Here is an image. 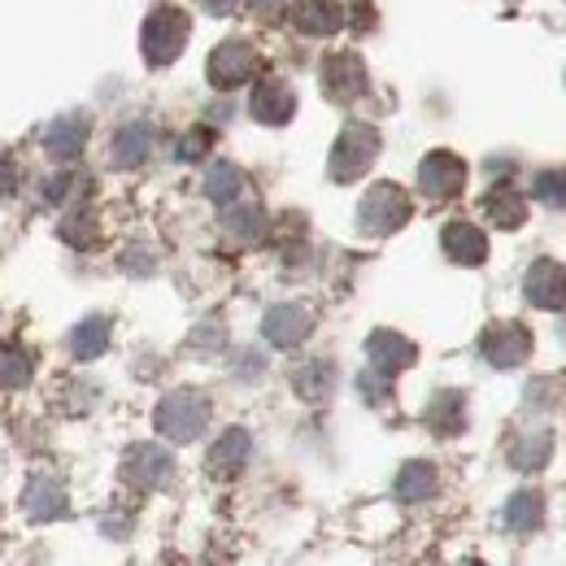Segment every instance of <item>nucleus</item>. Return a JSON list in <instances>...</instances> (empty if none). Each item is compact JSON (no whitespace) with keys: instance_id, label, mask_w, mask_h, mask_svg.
<instances>
[{"instance_id":"f257e3e1","label":"nucleus","mask_w":566,"mask_h":566,"mask_svg":"<svg viewBox=\"0 0 566 566\" xmlns=\"http://www.w3.org/2000/svg\"><path fill=\"white\" fill-rule=\"evenodd\" d=\"M184 40H188V18L179 9H157L148 18V27H144V53H148L153 66L175 62L179 49H184Z\"/></svg>"},{"instance_id":"f03ea898","label":"nucleus","mask_w":566,"mask_h":566,"mask_svg":"<svg viewBox=\"0 0 566 566\" xmlns=\"http://www.w3.org/2000/svg\"><path fill=\"white\" fill-rule=\"evenodd\" d=\"M210 419V406L201 397H170L161 410H157V427L175 440H192Z\"/></svg>"},{"instance_id":"7ed1b4c3","label":"nucleus","mask_w":566,"mask_h":566,"mask_svg":"<svg viewBox=\"0 0 566 566\" xmlns=\"http://www.w3.org/2000/svg\"><path fill=\"white\" fill-rule=\"evenodd\" d=\"M406 197H401V188H392V184H379L366 201H361V227H370V231H392V227H401L406 222Z\"/></svg>"},{"instance_id":"20e7f679","label":"nucleus","mask_w":566,"mask_h":566,"mask_svg":"<svg viewBox=\"0 0 566 566\" xmlns=\"http://www.w3.org/2000/svg\"><path fill=\"white\" fill-rule=\"evenodd\" d=\"M370 153H375V132L366 127H349L340 144H336V161H332V175L336 179H354L361 166H370Z\"/></svg>"},{"instance_id":"39448f33","label":"nucleus","mask_w":566,"mask_h":566,"mask_svg":"<svg viewBox=\"0 0 566 566\" xmlns=\"http://www.w3.org/2000/svg\"><path fill=\"white\" fill-rule=\"evenodd\" d=\"M462 179H467V170H462V161H453L449 153H431L423 161V170H419V184H423L427 197H453L458 188H462Z\"/></svg>"},{"instance_id":"423d86ee","label":"nucleus","mask_w":566,"mask_h":566,"mask_svg":"<svg viewBox=\"0 0 566 566\" xmlns=\"http://www.w3.org/2000/svg\"><path fill=\"white\" fill-rule=\"evenodd\" d=\"M253 66H258V57H253L249 44H222L210 62V78L218 83V87H235L240 78L253 74Z\"/></svg>"},{"instance_id":"0eeeda50","label":"nucleus","mask_w":566,"mask_h":566,"mask_svg":"<svg viewBox=\"0 0 566 566\" xmlns=\"http://www.w3.org/2000/svg\"><path fill=\"white\" fill-rule=\"evenodd\" d=\"M444 249H449L462 266H475V262L484 258V235H480L471 222H453V227L444 231Z\"/></svg>"},{"instance_id":"6e6552de","label":"nucleus","mask_w":566,"mask_h":566,"mask_svg":"<svg viewBox=\"0 0 566 566\" xmlns=\"http://www.w3.org/2000/svg\"><path fill=\"white\" fill-rule=\"evenodd\" d=\"M527 292H532V301H536V305H563L566 275L554 266V262H541V266L532 271V280H527Z\"/></svg>"},{"instance_id":"1a4fd4ad","label":"nucleus","mask_w":566,"mask_h":566,"mask_svg":"<svg viewBox=\"0 0 566 566\" xmlns=\"http://www.w3.org/2000/svg\"><path fill=\"white\" fill-rule=\"evenodd\" d=\"M253 114L266 118V123H283L292 114V92L283 83H266L258 87V101H253Z\"/></svg>"},{"instance_id":"9d476101","label":"nucleus","mask_w":566,"mask_h":566,"mask_svg":"<svg viewBox=\"0 0 566 566\" xmlns=\"http://www.w3.org/2000/svg\"><path fill=\"white\" fill-rule=\"evenodd\" d=\"M305 31H336L340 27V9L332 0H301V18H296Z\"/></svg>"},{"instance_id":"9b49d317","label":"nucleus","mask_w":566,"mask_h":566,"mask_svg":"<svg viewBox=\"0 0 566 566\" xmlns=\"http://www.w3.org/2000/svg\"><path fill=\"white\" fill-rule=\"evenodd\" d=\"M148 144H153L148 127H127V132H118V140H114V161H118V166H136V161L148 157Z\"/></svg>"},{"instance_id":"f8f14e48","label":"nucleus","mask_w":566,"mask_h":566,"mask_svg":"<svg viewBox=\"0 0 566 566\" xmlns=\"http://www.w3.org/2000/svg\"><path fill=\"white\" fill-rule=\"evenodd\" d=\"M244 453H249V440H244V431H231L218 449H213V471L218 475H231L240 462H244Z\"/></svg>"},{"instance_id":"ddd939ff","label":"nucleus","mask_w":566,"mask_h":566,"mask_svg":"<svg viewBox=\"0 0 566 566\" xmlns=\"http://www.w3.org/2000/svg\"><path fill=\"white\" fill-rule=\"evenodd\" d=\"M83 136H87L83 123H57V127L49 132V153H53V157H74Z\"/></svg>"},{"instance_id":"4468645a","label":"nucleus","mask_w":566,"mask_h":566,"mask_svg":"<svg viewBox=\"0 0 566 566\" xmlns=\"http://www.w3.org/2000/svg\"><path fill=\"white\" fill-rule=\"evenodd\" d=\"M266 327H271V340L292 345V340H301V336H305V314H296V310H275Z\"/></svg>"},{"instance_id":"2eb2a0df","label":"nucleus","mask_w":566,"mask_h":566,"mask_svg":"<svg viewBox=\"0 0 566 566\" xmlns=\"http://www.w3.org/2000/svg\"><path fill=\"white\" fill-rule=\"evenodd\" d=\"M370 354H375V361H379L384 370H397L401 361H410V357H415V349H410V345H401L397 336H375V340H370Z\"/></svg>"},{"instance_id":"dca6fc26","label":"nucleus","mask_w":566,"mask_h":566,"mask_svg":"<svg viewBox=\"0 0 566 566\" xmlns=\"http://www.w3.org/2000/svg\"><path fill=\"white\" fill-rule=\"evenodd\" d=\"M31 379V366L22 354H0V384L4 388H22Z\"/></svg>"},{"instance_id":"f3484780","label":"nucleus","mask_w":566,"mask_h":566,"mask_svg":"<svg viewBox=\"0 0 566 566\" xmlns=\"http://www.w3.org/2000/svg\"><path fill=\"white\" fill-rule=\"evenodd\" d=\"M101 349H105V323H87V327H78V336H74V354L96 357Z\"/></svg>"},{"instance_id":"a211bd4d","label":"nucleus","mask_w":566,"mask_h":566,"mask_svg":"<svg viewBox=\"0 0 566 566\" xmlns=\"http://www.w3.org/2000/svg\"><path fill=\"white\" fill-rule=\"evenodd\" d=\"M235 188H240V175L235 170H227V166H218L210 175V192L222 201V197H235Z\"/></svg>"},{"instance_id":"6ab92c4d","label":"nucleus","mask_w":566,"mask_h":566,"mask_svg":"<svg viewBox=\"0 0 566 566\" xmlns=\"http://www.w3.org/2000/svg\"><path fill=\"white\" fill-rule=\"evenodd\" d=\"M431 489V475H427V467H410V475L401 480V493L406 496H423Z\"/></svg>"},{"instance_id":"aec40b11","label":"nucleus","mask_w":566,"mask_h":566,"mask_svg":"<svg viewBox=\"0 0 566 566\" xmlns=\"http://www.w3.org/2000/svg\"><path fill=\"white\" fill-rule=\"evenodd\" d=\"M201 4H206V9H213V13H227L235 0H201Z\"/></svg>"},{"instance_id":"412c9836","label":"nucleus","mask_w":566,"mask_h":566,"mask_svg":"<svg viewBox=\"0 0 566 566\" xmlns=\"http://www.w3.org/2000/svg\"><path fill=\"white\" fill-rule=\"evenodd\" d=\"M253 9H262V13H271V9H280V0H253Z\"/></svg>"}]
</instances>
